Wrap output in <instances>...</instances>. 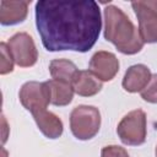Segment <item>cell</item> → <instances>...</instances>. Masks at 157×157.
Here are the masks:
<instances>
[{
	"label": "cell",
	"instance_id": "cell-2",
	"mask_svg": "<svg viewBox=\"0 0 157 157\" xmlns=\"http://www.w3.org/2000/svg\"><path fill=\"white\" fill-rule=\"evenodd\" d=\"M104 38L126 55H134L144 48L139 31L128 15L115 5L104 7Z\"/></svg>",
	"mask_w": 157,
	"mask_h": 157
},
{
	"label": "cell",
	"instance_id": "cell-10",
	"mask_svg": "<svg viewBox=\"0 0 157 157\" xmlns=\"http://www.w3.org/2000/svg\"><path fill=\"white\" fill-rule=\"evenodd\" d=\"M29 1L1 0L0 2V23L2 26H13L26 20Z\"/></svg>",
	"mask_w": 157,
	"mask_h": 157
},
{
	"label": "cell",
	"instance_id": "cell-1",
	"mask_svg": "<svg viewBox=\"0 0 157 157\" xmlns=\"http://www.w3.org/2000/svg\"><path fill=\"white\" fill-rule=\"evenodd\" d=\"M34 11L37 31L48 52L86 53L99 37L102 29L101 10L93 0H39Z\"/></svg>",
	"mask_w": 157,
	"mask_h": 157
},
{
	"label": "cell",
	"instance_id": "cell-15",
	"mask_svg": "<svg viewBox=\"0 0 157 157\" xmlns=\"http://www.w3.org/2000/svg\"><path fill=\"white\" fill-rule=\"evenodd\" d=\"M0 52H1V63H0V74L6 75L9 72H12L13 70V58L9 49L7 43L1 42L0 43Z\"/></svg>",
	"mask_w": 157,
	"mask_h": 157
},
{
	"label": "cell",
	"instance_id": "cell-6",
	"mask_svg": "<svg viewBox=\"0 0 157 157\" xmlns=\"http://www.w3.org/2000/svg\"><path fill=\"white\" fill-rule=\"evenodd\" d=\"M18 98L25 109L31 114H36L42 110H47L50 103V94L47 82L28 81L20 88Z\"/></svg>",
	"mask_w": 157,
	"mask_h": 157
},
{
	"label": "cell",
	"instance_id": "cell-14",
	"mask_svg": "<svg viewBox=\"0 0 157 157\" xmlns=\"http://www.w3.org/2000/svg\"><path fill=\"white\" fill-rule=\"evenodd\" d=\"M77 66L67 59H54L49 64V72L53 80L71 83L77 74Z\"/></svg>",
	"mask_w": 157,
	"mask_h": 157
},
{
	"label": "cell",
	"instance_id": "cell-12",
	"mask_svg": "<svg viewBox=\"0 0 157 157\" xmlns=\"http://www.w3.org/2000/svg\"><path fill=\"white\" fill-rule=\"evenodd\" d=\"M71 86L74 92L82 97H92L102 90V81H99L90 70H78L75 75Z\"/></svg>",
	"mask_w": 157,
	"mask_h": 157
},
{
	"label": "cell",
	"instance_id": "cell-16",
	"mask_svg": "<svg viewBox=\"0 0 157 157\" xmlns=\"http://www.w3.org/2000/svg\"><path fill=\"white\" fill-rule=\"evenodd\" d=\"M141 98L148 103H157V74L151 76L148 85L140 92Z\"/></svg>",
	"mask_w": 157,
	"mask_h": 157
},
{
	"label": "cell",
	"instance_id": "cell-4",
	"mask_svg": "<svg viewBox=\"0 0 157 157\" xmlns=\"http://www.w3.org/2000/svg\"><path fill=\"white\" fill-rule=\"evenodd\" d=\"M120 141L128 146H140L146 141L147 121L142 109H135L125 114L117 126Z\"/></svg>",
	"mask_w": 157,
	"mask_h": 157
},
{
	"label": "cell",
	"instance_id": "cell-18",
	"mask_svg": "<svg viewBox=\"0 0 157 157\" xmlns=\"http://www.w3.org/2000/svg\"><path fill=\"white\" fill-rule=\"evenodd\" d=\"M155 156L157 157V146H156V148H155Z\"/></svg>",
	"mask_w": 157,
	"mask_h": 157
},
{
	"label": "cell",
	"instance_id": "cell-17",
	"mask_svg": "<svg viewBox=\"0 0 157 157\" xmlns=\"http://www.w3.org/2000/svg\"><path fill=\"white\" fill-rule=\"evenodd\" d=\"M101 157H130V156L124 147H120L118 145H108L102 148Z\"/></svg>",
	"mask_w": 157,
	"mask_h": 157
},
{
	"label": "cell",
	"instance_id": "cell-7",
	"mask_svg": "<svg viewBox=\"0 0 157 157\" xmlns=\"http://www.w3.org/2000/svg\"><path fill=\"white\" fill-rule=\"evenodd\" d=\"M15 63L21 67L33 66L38 60V52L33 38L26 32H17L7 40Z\"/></svg>",
	"mask_w": 157,
	"mask_h": 157
},
{
	"label": "cell",
	"instance_id": "cell-13",
	"mask_svg": "<svg viewBox=\"0 0 157 157\" xmlns=\"http://www.w3.org/2000/svg\"><path fill=\"white\" fill-rule=\"evenodd\" d=\"M49 88V94H50V104L56 105V107H64L71 103L74 98V88L71 83L56 81V80H49L45 81Z\"/></svg>",
	"mask_w": 157,
	"mask_h": 157
},
{
	"label": "cell",
	"instance_id": "cell-8",
	"mask_svg": "<svg viewBox=\"0 0 157 157\" xmlns=\"http://www.w3.org/2000/svg\"><path fill=\"white\" fill-rule=\"evenodd\" d=\"M90 71L102 82L112 81L119 71V60L107 50L96 52L90 60Z\"/></svg>",
	"mask_w": 157,
	"mask_h": 157
},
{
	"label": "cell",
	"instance_id": "cell-11",
	"mask_svg": "<svg viewBox=\"0 0 157 157\" xmlns=\"http://www.w3.org/2000/svg\"><path fill=\"white\" fill-rule=\"evenodd\" d=\"M38 129L42 131V134L48 139H58L61 136L64 131V125L61 119L55 115L52 112L42 110L36 114H32Z\"/></svg>",
	"mask_w": 157,
	"mask_h": 157
},
{
	"label": "cell",
	"instance_id": "cell-9",
	"mask_svg": "<svg viewBox=\"0 0 157 157\" xmlns=\"http://www.w3.org/2000/svg\"><path fill=\"white\" fill-rule=\"evenodd\" d=\"M151 76H152V74L146 65L135 64V65H131L125 71L121 86L129 93L141 92L148 85Z\"/></svg>",
	"mask_w": 157,
	"mask_h": 157
},
{
	"label": "cell",
	"instance_id": "cell-3",
	"mask_svg": "<svg viewBox=\"0 0 157 157\" xmlns=\"http://www.w3.org/2000/svg\"><path fill=\"white\" fill-rule=\"evenodd\" d=\"M101 128V113L94 105L81 104L70 114V129L77 140H91Z\"/></svg>",
	"mask_w": 157,
	"mask_h": 157
},
{
	"label": "cell",
	"instance_id": "cell-5",
	"mask_svg": "<svg viewBox=\"0 0 157 157\" xmlns=\"http://www.w3.org/2000/svg\"><path fill=\"white\" fill-rule=\"evenodd\" d=\"M139 21V34L144 43H157V0H137L131 2Z\"/></svg>",
	"mask_w": 157,
	"mask_h": 157
}]
</instances>
